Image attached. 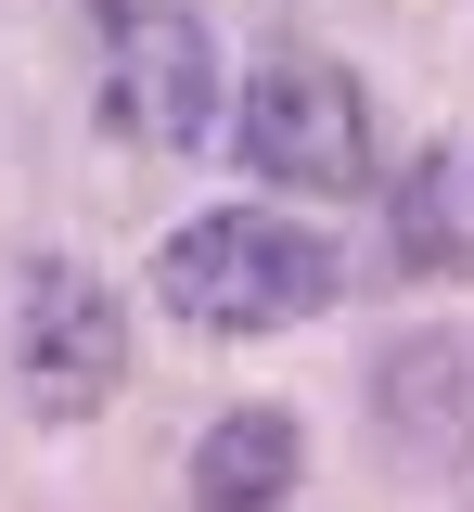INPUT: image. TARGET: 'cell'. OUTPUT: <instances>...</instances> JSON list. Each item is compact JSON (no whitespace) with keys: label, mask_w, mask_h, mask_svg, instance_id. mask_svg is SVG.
<instances>
[{"label":"cell","mask_w":474,"mask_h":512,"mask_svg":"<svg viewBox=\"0 0 474 512\" xmlns=\"http://www.w3.org/2000/svg\"><path fill=\"white\" fill-rule=\"evenodd\" d=\"M295 461H308L295 410H218L205 448H193V512H282L295 500Z\"/></svg>","instance_id":"obj_5"},{"label":"cell","mask_w":474,"mask_h":512,"mask_svg":"<svg viewBox=\"0 0 474 512\" xmlns=\"http://www.w3.org/2000/svg\"><path fill=\"white\" fill-rule=\"evenodd\" d=\"M231 141H244V167H257V180L321 192V205L385 192V128H372V90H359L334 52H270L257 77H244Z\"/></svg>","instance_id":"obj_2"},{"label":"cell","mask_w":474,"mask_h":512,"mask_svg":"<svg viewBox=\"0 0 474 512\" xmlns=\"http://www.w3.org/2000/svg\"><path fill=\"white\" fill-rule=\"evenodd\" d=\"M90 103L141 154H193L218 128V39L193 0H90Z\"/></svg>","instance_id":"obj_3"},{"label":"cell","mask_w":474,"mask_h":512,"mask_svg":"<svg viewBox=\"0 0 474 512\" xmlns=\"http://www.w3.org/2000/svg\"><path fill=\"white\" fill-rule=\"evenodd\" d=\"M154 295L180 333H282V320L334 308V244L295 231L282 205H218V218H180L167 256H154Z\"/></svg>","instance_id":"obj_1"},{"label":"cell","mask_w":474,"mask_h":512,"mask_svg":"<svg viewBox=\"0 0 474 512\" xmlns=\"http://www.w3.org/2000/svg\"><path fill=\"white\" fill-rule=\"evenodd\" d=\"M398 256L410 269H474V141H436L398 180Z\"/></svg>","instance_id":"obj_6"},{"label":"cell","mask_w":474,"mask_h":512,"mask_svg":"<svg viewBox=\"0 0 474 512\" xmlns=\"http://www.w3.org/2000/svg\"><path fill=\"white\" fill-rule=\"evenodd\" d=\"M13 372H26V397L52 410V423H90L116 384H129V320H116V295L90 282V269H26V308H13Z\"/></svg>","instance_id":"obj_4"}]
</instances>
